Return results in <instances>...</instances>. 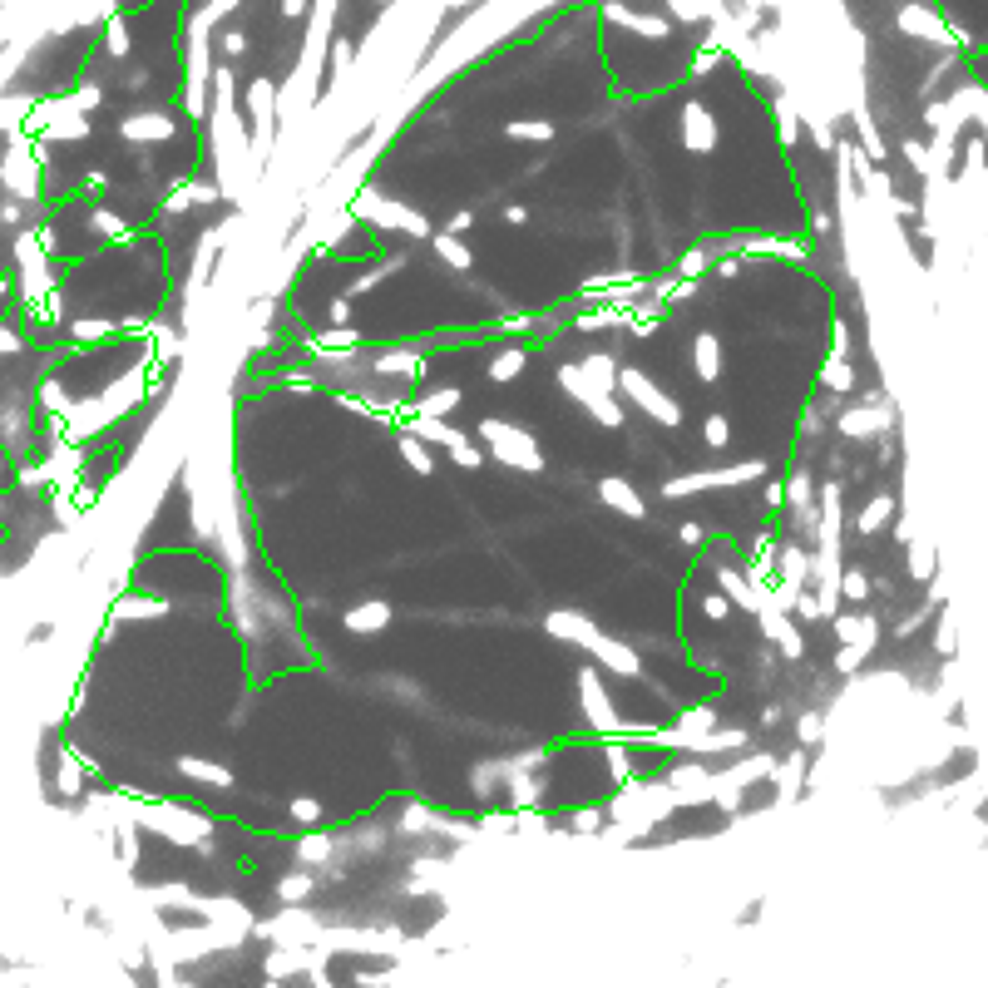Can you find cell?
Segmentation results:
<instances>
[{"mask_svg":"<svg viewBox=\"0 0 988 988\" xmlns=\"http://www.w3.org/2000/svg\"><path fill=\"white\" fill-rule=\"evenodd\" d=\"M480 435L490 440V450L504 460V465H514V470H539V445H534V435H524L519 425H509V420H480Z\"/></svg>","mask_w":988,"mask_h":988,"instance_id":"cell-1","label":"cell"},{"mask_svg":"<svg viewBox=\"0 0 988 988\" xmlns=\"http://www.w3.org/2000/svg\"><path fill=\"white\" fill-rule=\"evenodd\" d=\"M618 381H623V391H628V396H633V401H638L643 411H653V415H658L662 425H677V420H682V411H677V406H672V401L662 396L658 386H648V381H643L638 371H623Z\"/></svg>","mask_w":988,"mask_h":988,"instance_id":"cell-2","label":"cell"},{"mask_svg":"<svg viewBox=\"0 0 988 988\" xmlns=\"http://www.w3.org/2000/svg\"><path fill=\"white\" fill-rule=\"evenodd\" d=\"M682 134H687V149H697V154H707V149L717 144V124H712V114H707L702 104H687Z\"/></svg>","mask_w":988,"mask_h":988,"instance_id":"cell-3","label":"cell"},{"mask_svg":"<svg viewBox=\"0 0 988 988\" xmlns=\"http://www.w3.org/2000/svg\"><path fill=\"white\" fill-rule=\"evenodd\" d=\"M761 633H766L786 658H801V633L786 623V613H781V608H766V613H761Z\"/></svg>","mask_w":988,"mask_h":988,"instance_id":"cell-4","label":"cell"},{"mask_svg":"<svg viewBox=\"0 0 988 988\" xmlns=\"http://www.w3.org/2000/svg\"><path fill=\"white\" fill-rule=\"evenodd\" d=\"M583 712L593 717V727H598L603 737H613V732H618V712L608 707V697L598 692V682H593V677H583Z\"/></svg>","mask_w":988,"mask_h":988,"instance_id":"cell-5","label":"cell"},{"mask_svg":"<svg viewBox=\"0 0 988 988\" xmlns=\"http://www.w3.org/2000/svg\"><path fill=\"white\" fill-rule=\"evenodd\" d=\"M549 633H559V638H574L578 648H598V628L588 623V618H569V613H549Z\"/></svg>","mask_w":988,"mask_h":988,"instance_id":"cell-6","label":"cell"},{"mask_svg":"<svg viewBox=\"0 0 988 988\" xmlns=\"http://www.w3.org/2000/svg\"><path fill=\"white\" fill-rule=\"evenodd\" d=\"M692 356H697L702 381H717V371H722V351H717V336H712V331L692 336Z\"/></svg>","mask_w":988,"mask_h":988,"instance_id":"cell-7","label":"cell"},{"mask_svg":"<svg viewBox=\"0 0 988 988\" xmlns=\"http://www.w3.org/2000/svg\"><path fill=\"white\" fill-rule=\"evenodd\" d=\"M351 633H371V628H386V603H361V608H351L346 618H341Z\"/></svg>","mask_w":988,"mask_h":988,"instance_id":"cell-8","label":"cell"},{"mask_svg":"<svg viewBox=\"0 0 988 988\" xmlns=\"http://www.w3.org/2000/svg\"><path fill=\"white\" fill-rule=\"evenodd\" d=\"M603 499H608V504H618V509H623V514H633V519H643V514H648V504L633 494V485H623V480H608V485H603Z\"/></svg>","mask_w":988,"mask_h":988,"instance_id":"cell-9","label":"cell"},{"mask_svg":"<svg viewBox=\"0 0 988 988\" xmlns=\"http://www.w3.org/2000/svg\"><path fill=\"white\" fill-rule=\"evenodd\" d=\"M593 653H598V658L608 662V667H618V672H628V677H638V672H643V662L633 658V653H628L623 643H608V638H598V648H593Z\"/></svg>","mask_w":988,"mask_h":988,"instance_id":"cell-10","label":"cell"},{"mask_svg":"<svg viewBox=\"0 0 988 988\" xmlns=\"http://www.w3.org/2000/svg\"><path fill=\"white\" fill-rule=\"evenodd\" d=\"M524 361H529V351L524 346H514V351H499L490 361V381H514L519 371H524Z\"/></svg>","mask_w":988,"mask_h":988,"instance_id":"cell-11","label":"cell"},{"mask_svg":"<svg viewBox=\"0 0 988 988\" xmlns=\"http://www.w3.org/2000/svg\"><path fill=\"white\" fill-rule=\"evenodd\" d=\"M722 593H732L741 608H751V603H756V588H751V578L741 574V569H722Z\"/></svg>","mask_w":988,"mask_h":988,"instance_id":"cell-12","label":"cell"},{"mask_svg":"<svg viewBox=\"0 0 988 988\" xmlns=\"http://www.w3.org/2000/svg\"><path fill=\"white\" fill-rule=\"evenodd\" d=\"M376 371H406V376H420V371H425V361H420L415 351H391V356H381V361H376Z\"/></svg>","mask_w":988,"mask_h":988,"instance_id":"cell-13","label":"cell"},{"mask_svg":"<svg viewBox=\"0 0 988 988\" xmlns=\"http://www.w3.org/2000/svg\"><path fill=\"white\" fill-rule=\"evenodd\" d=\"M435 252H440V262H450V267H470V247L455 243V233L435 238Z\"/></svg>","mask_w":988,"mask_h":988,"instance_id":"cell-14","label":"cell"},{"mask_svg":"<svg viewBox=\"0 0 988 988\" xmlns=\"http://www.w3.org/2000/svg\"><path fill=\"white\" fill-rule=\"evenodd\" d=\"M509 139H524V144H549L554 129L549 124H509Z\"/></svg>","mask_w":988,"mask_h":988,"instance_id":"cell-15","label":"cell"},{"mask_svg":"<svg viewBox=\"0 0 988 988\" xmlns=\"http://www.w3.org/2000/svg\"><path fill=\"white\" fill-rule=\"evenodd\" d=\"M401 450H406V460H411L420 475H430V450H425L420 440H401Z\"/></svg>","mask_w":988,"mask_h":988,"instance_id":"cell-16","label":"cell"},{"mask_svg":"<svg viewBox=\"0 0 988 988\" xmlns=\"http://www.w3.org/2000/svg\"><path fill=\"white\" fill-rule=\"evenodd\" d=\"M885 514H890V494H880V499H875V504H870V509H865V519H860V529H865V534H870V529H875V524H880V519H885Z\"/></svg>","mask_w":988,"mask_h":988,"instance_id":"cell-17","label":"cell"},{"mask_svg":"<svg viewBox=\"0 0 988 988\" xmlns=\"http://www.w3.org/2000/svg\"><path fill=\"white\" fill-rule=\"evenodd\" d=\"M707 440H712V445H727V440H732V425H727V415H712V420H707Z\"/></svg>","mask_w":988,"mask_h":988,"instance_id":"cell-18","label":"cell"},{"mask_svg":"<svg viewBox=\"0 0 988 988\" xmlns=\"http://www.w3.org/2000/svg\"><path fill=\"white\" fill-rule=\"evenodd\" d=\"M825 386H830V391H850V366H840V361H835V366L825 371Z\"/></svg>","mask_w":988,"mask_h":988,"instance_id":"cell-19","label":"cell"},{"mask_svg":"<svg viewBox=\"0 0 988 988\" xmlns=\"http://www.w3.org/2000/svg\"><path fill=\"white\" fill-rule=\"evenodd\" d=\"M840 593H845V598H865V578H860V574H845V578H840Z\"/></svg>","mask_w":988,"mask_h":988,"instance_id":"cell-20","label":"cell"}]
</instances>
